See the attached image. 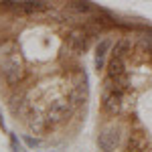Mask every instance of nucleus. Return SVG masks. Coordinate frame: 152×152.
Wrapping results in <instances>:
<instances>
[{
    "label": "nucleus",
    "mask_w": 152,
    "mask_h": 152,
    "mask_svg": "<svg viewBox=\"0 0 152 152\" xmlns=\"http://www.w3.org/2000/svg\"><path fill=\"white\" fill-rule=\"evenodd\" d=\"M0 71H2L6 83H10V85H16V83L23 81V69H20L18 57H16L14 53L4 55V59L0 61Z\"/></svg>",
    "instance_id": "obj_1"
},
{
    "label": "nucleus",
    "mask_w": 152,
    "mask_h": 152,
    "mask_svg": "<svg viewBox=\"0 0 152 152\" xmlns=\"http://www.w3.org/2000/svg\"><path fill=\"white\" fill-rule=\"evenodd\" d=\"M89 39H91V37L87 35L85 28H73L69 33V37H67L65 51H71V53H75V55H81V53H85V49L89 45Z\"/></svg>",
    "instance_id": "obj_2"
},
{
    "label": "nucleus",
    "mask_w": 152,
    "mask_h": 152,
    "mask_svg": "<svg viewBox=\"0 0 152 152\" xmlns=\"http://www.w3.org/2000/svg\"><path fill=\"white\" fill-rule=\"evenodd\" d=\"M124 95L122 91H114V89H105L102 91V107L107 114H118L122 110V104H124Z\"/></svg>",
    "instance_id": "obj_3"
},
{
    "label": "nucleus",
    "mask_w": 152,
    "mask_h": 152,
    "mask_svg": "<svg viewBox=\"0 0 152 152\" xmlns=\"http://www.w3.org/2000/svg\"><path fill=\"white\" fill-rule=\"evenodd\" d=\"M97 144H99L102 150H114L118 144H120V130H118V126H105L99 132Z\"/></svg>",
    "instance_id": "obj_4"
},
{
    "label": "nucleus",
    "mask_w": 152,
    "mask_h": 152,
    "mask_svg": "<svg viewBox=\"0 0 152 152\" xmlns=\"http://www.w3.org/2000/svg\"><path fill=\"white\" fill-rule=\"evenodd\" d=\"M114 47L112 45V41L110 39H102L99 41V45H97V49H95V69H104L105 65V55H107V51Z\"/></svg>",
    "instance_id": "obj_5"
},
{
    "label": "nucleus",
    "mask_w": 152,
    "mask_h": 152,
    "mask_svg": "<svg viewBox=\"0 0 152 152\" xmlns=\"http://www.w3.org/2000/svg\"><path fill=\"white\" fill-rule=\"evenodd\" d=\"M120 73H126V57L112 55L110 63H107V75H120Z\"/></svg>",
    "instance_id": "obj_6"
},
{
    "label": "nucleus",
    "mask_w": 152,
    "mask_h": 152,
    "mask_svg": "<svg viewBox=\"0 0 152 152\" xmlns=\"http://www.w3.org/2000/svg\"><path fill=\"white\" fill-rule=\"evenodd\" d=\"M130 47L132 45H130L128 39H120L116 45L112 47V55L114 57H126V53H130Z\"/></svg>",
    "instance_id": "obj_7"
},
{
    "label": "nucleus",
    "mask_w": 152,
    "mask_h": 152,
    "mask_svg": "<svg viewBox=\"0 0 152 152\" xmlns=\"http://www.w3.org/2000/svg\"><path fill=\"white\" fill-rule=\"evenodd\" d=\"M71 6H73L77 12H91L94 10V8H91L87 2H83V0H75V4H71Z\"/></svg>",
    "instance_id": "obj_8"
},
{
    "label": "nucleus",
    "mask_w": 152,
    "mask_h": 152,
    "mask_svg": "<svg viewBox=\"0 0 152 152\" xmlns=\"http://www.w3.org/2000/svg\"><path fill=\"white\" fill-rule=\"evenodd\" d=\"M24 142H26L28 146H35V144H39V140H33L31 136H26V138H24Z\"/></svg>",
    "instance_id": "obj_9"
}]
</instances>
